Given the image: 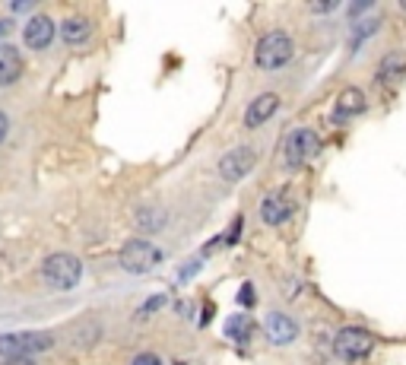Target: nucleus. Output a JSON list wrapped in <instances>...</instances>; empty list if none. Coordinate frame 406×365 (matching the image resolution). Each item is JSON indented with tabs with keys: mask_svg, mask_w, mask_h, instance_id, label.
I'll list each match as a JSON object with an SVG mask.
<instances>
[{
	"mask_svg": "<svg viewBox=\"0 0 406 365\" xmlns=\"http://www.w3.org/2000/svg\"><path fill=\"white\" fill-rule=\"evenodd\" d=\"M42 276L44 283H48L51 289H76L82 280V264L76 254H67V251H57V254H51L48 261L42 264Z\"/></svg>",
	"mask_w": 406,
	"mask_h": 365,
	"instance_id": "nucleus-1",
	"label": "nucleus"
},
{
	"mask_svg": "<svg viewBox=\"0 0 406 365\" xmlns=\"http://www.w3.org/2000/svg\"><path fill=\"white\" fill-rule=\"evenodd\" d=\"M54 337L48 330H25V333H0V356L6 359H29L51 349Z\"/></svg>",
	"mask_w": 406,
	"mask_h": 365,
	"instance_id": "nucleus-2",
	"label": "nucleus"
},
{
	"mask_svg": "<svg viewBox=\"0 0 406 365\" xmlns=\"http://www.w3.org/2000/svg\"><path fill=\"white\" fill-rule=\"evenodd\" d=\"M292 54H295V45H292V39L285 32H266L264 39L257 42V51H254V64L260 67V70H279V67H285L292 61Z\"/></svg>",
	"mask_w": 406,
	"mask_h": 365,
	"instance_id": "nucleus-3",
	"label": "nucleus"
},
{
	"mask_svg": "<svg viewBox=\"0 0 406 365\" xmlns=\"http://www.w3.org/2000/svg\"><path fill=\"white\" fill-rule=\"evenodd\" d=\"M283 159L289 168H302L304 162H311L317 153H321V137L311 128H295L289 137H285V149Z\"/></svg>",
	"mask_w": 406,
	"mask_h": 365,
	"instance_id": "nucleus-4",
	"label": "nucleus"
},
{
	"mask_svg": "<svg viewBox=\"0 0 406 365\" xmlns=\"http://www.w3.org/2000/svg\"><path fill=\"white\" fill-rule=\"evenodd\" d=\"M118 261H121V267H124L127 273H149L152 267L162 264V251H159L156 245L143 242V238H130V242L121 248Z\"/></svg>",
	"mask_w": 406,
	"mask_h": 365,
	"instance_id": "nucleus-5",
	"label": "nucleus"
},
{
	"mask_svg": "<svg viewBox=\"0 0 406 365\" xmlns=\"http://www.w3.org/2000/svg\"><path fill=\"white\" fill-rule=\"evenodd\" d=\"M371 346L374 337L368 330H362V327H343L333 340V352L340 359H362L371 352Z\"/></svg>",
	"mask_w": 406,
	"mask_h": 365,
	"instance_id": "nucleus-6",
	"label": "nucleus"
},
{
	"mask_svg": "<svg viewBox=\"0 0 406 365\" xmlns=\"http://www.w3.org/2000/svg\"><path fill=\"white\" fill-rule=\"evenodd\" d=\"M254 162H257V153H254L251 147H235L219 159V175L235 185V181H241L247 172H251Z\"/></svg>",
	"mask_w": 406,
	"mask_h": 365,
	"instance_id": "nucleus-7",
	"label": "nucleus"
},
{
	"mask_svg": "<svg viewBox=\"0 0 406 365\" xmlns=\"http://www.w3.org/2000/svg\"><path fill=\"white\" fill-rule=\"evenodd\" d=\"M264 330H266V340L276 346H285L298 337V324L289 318L285 311H270L264 318Z\"/></svg>",
	"mask_w": 406,
	"mask_h": 365,
	"instance_id": "nucleus-8",
	"label": "nucleus"
},
{
	"mask_svg": "<svg viewBox=\"0 0 406 365\" xmlns=\"http://www.w3.org/2000/svg\"><path fill=\"white\" fill-rule=\"evenodd\" d=\"M23 42L32 51H44V48L54 42V23H51L48 16H32L23 26Z\"/></svg>",
	"mask_w": 406,
	"mask_h": 365,
	"instance_id": "nucleus-9",
	"label": "nucleus"
},
{
	"mask_svg": "<svg viewBox=\"0 0 406 365\" xmlns=\"http://www.w3.org/2000/svg\"><path fill=\"white\" fill-rule=\"evenodd\" d=\"M276 109H279V96H273V92L257 96L245 111V128L254 130V128H260V124H266L273 115H276Z\"/></svg>",
	"mask_w": 406,
	"mask_h": 365,
	"instance_id": "nucleus-10",
	"label": "nucleus"
},
{
	"mask_svg": "<svg viewBox=\"0 0 406 365\" xmlns=\"http://www.w3.org/2000/svg\"><path fill=\"white\" fill-rule=\"evenodd\" d=\"M292 216V204L285 194H266L264 204H260V219L266 225H283Z\"/></svg>",
	"mask_w": 406,
	"mask_h": 365,
	"instance_id": "nucleus-11",
	"label": "nucleus"
},
{
	"mask_svg": "<svg viewBox=\"0 0 406 365\" xmlns=\"http://www.w3.org/2000/svg\"><path fill=\"white\" fill-rule=\"evenodd\" d=\"M23 77V58L13 45H0V86H13Z\"/></svg>",
	"mask_w": 406,
	"mask_h": 365,
	"instance_id": "nucleus-12",
	"label": "nucleus"
},
{
	"mask_svg": "<svg viewBox=\"0 0 406 365\" xmlns=\"http://www.w3.org/2000/svg\"><path fill=\"white\" fill-rule=\"evenodd\" d=\"M406 73V58L403 54H387L384 61H381V67H378V83H397L400 77Z\"/></svg>",
	"mask_w": 406,
	"mask_h": 365,
	"instance_id": "nucleus-13",
	"label": "nucleus"
},
{
	"mask_svg": "<svg viewBox=\"0 0 406 365\" xmlns=\"http://www.w3.org/2000/svg\"><path fill=\"white\" fill-rule=\"evenodd\" d=\"M89 32H92V26H89V20H82V16H70V20H63V26H61L63 42H70V45L86 42Z\"/></svg>",
	"mask_w": 406,
	"mask_h": 365,
	"instance_id": "nucleus-14",
	"label": "nucleus"
},
{
	"mask_svg": "<svg viewBox=\"0 0 406 365\" xmlns=\"http://www.w3.org/2000/svg\"><path fill=\"white\" fill-rule=\"evenodd\" d=\"M359 111H365V96H362V89L349 86L336 99V115H359Z\"/></svg>",
	"mask_w": 406,
	"mask_h": 365,
	"instance_id": "nucleus-15",
	"label": "nucleus"
},
{
	"mask_svg": "<svg viewBox=\"0 0 406 365\" xmlns=\"http://www.w3.org/2000/svg\"><path fill=\"white\" fill-rule=\"evenodd\" d=\"M251 330H254V324L247 321V314H228V321H226V337L228 340L245 343V340L251 337Z\"/></svg>",
	"mask_w": 406,
	"mask_h": 365,
	"instance_id": "nucleus-16",
	"label": "nucleus"
},
{
	"mask_svg": "<svg viewBox=\"0 0 406 365\" xmlns=\"http://www.w3.org/2000/svg\"><path fill=\"white\" fill-rule=\"evenodd\" d=\"M137 225L143 232H159L165 225V210H159V206H143V210L137 213Z\"/></svg>",
	"mask_w": 406,
	"mask_h": 365,
	"instance_id": "nucleus-17",
	"label": "nucleus"
},
{
	"mask_svg": "<svg viewBox=\"0 0 406 365\" xmlns=\"http://www.w3.org/2000/svg\"><path fill=\"white\" fill-rule=\"evenodd\" d=\"M254 302H257V292H254V286H251V283H241V289H238V305H241V308H251Z\"/></svg>",
	"mask_w": 406,
	"mask_h": 365,
	"instance_id": "nucleus-18",
	"label": "nucleus"
},
{
	"mask_svg": "<svg viewBox=\"0 0 406 365\" xmlns=\"http://www.w3.org/2000/svg\"><path fill=\"white\" fill-rule=\"evenodd\" d=\"M374 29H378V23H359V32H352V48H359L368 35H374Z\"/></svg>",
	"mask_w": 406,
	"mask_h": 365,
	"instance_id": "nucleus-19",
	"label": "nucleus"
},
{
	"mask_svg": "<svg viewBox=\"0 0 406 365\" xmlns=\"http://www.w3.org/2000/svg\"><path fill=\"white\" fill-rule=\"evenodd\" d=\"M133 365H162V362H159L156 352H140V356L133 359Z\"/></svg>",
	"mask_w": 406,
	"mask_h": 365,
	"instance_id": "nucleus-20",
	"label": "nucleus"
},
{
	"mask_svg": "<svg viewBox=\"0 0 406 365\" xmlns=\"http://www.w3.org/2000/svg\"><path fill=\"white\" fill-rule=\"evenodd\" d=\"M6 134H10V118H6L4 111H0V143L6 140Z\"/></svg>",
	"mask_w": 406,
	"mask_h": 365,
	"instance_id": "nucleus-21",
	"label": "nucleus"
},
{
	"mask_svg": "<svg viewBox=\"0 0 406 365\" xmlns=\"http://www.w3.org/2000/svg\"><path fill=\"white\" fill-rule=\"evenodd\" d=\"M162 302H165V295H152V299L146 302V308H143V311H156V308L162 305Z\"/></svg>",
	"mask_w": 406,
	"mask_h": 365,
	"instance_id": "nucleus-22",
	"label": "nucleus"
},
{
	"mask_svg": "<svg viewBox=\"0 0 406 365\" xmlns=\"http://www.w3.org/2000/svg\"><path fill=\"white\" fill-rule=\"evenodd\" d=\"M0 365H35L32 359H6V362H0Z\"/></svg>",
	"mask_w": 406,
	"mask_h": 365,
	"instance_id": "nucleus-23",
	"label": "nucleus"
},
{
	"mask_svg": "<svg viewBox=\"0 0 406 365\" xmlns=\"http://www.w3.org/2000/svg\"><path fill=\"white\" fill-rule=\"evenodd\" d=\"M6 32V23H0V35H4Z\"/></svg>",
	"mask_w": 406,
	"mask_h": 365,
	"instance_id": "nucleus-24",
	"label": "nucleus"
},
{
	"mask_svg": "<svg viewBox=\"0 0 406 365\" xmlns=\"http://www.w3.org/2000/svg\"><path fill=\"white\" fill-rule=\"evenodd\" d=\"M175 365H187V362H175Z\"/></svg>",
	"mask_w": 406,
	"mask_h": 365,
	"instance_id": "nucleus-25",
	"label": "nucleus"
},
{
	"mask_svg": "<svg viewBox=\"0 0 406 365\" xmlns=\"http://www.w3.org/2000/svg\"><path fill=\"white\" fill-rule=\"evenodd\" d=\"M403 10H406V0H403Z\"/></svg>",
	"mask_w": 406,
	"mask_h": 365,
	"instance_id": "nucleus-26",
	"label": "nucleus"
}]
</instances>
